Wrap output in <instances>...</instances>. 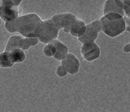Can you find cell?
I'll use <instances>...</instances> for the list:
<instances>
[{
  "mask_svg": "<svg viewBox=\"0 0 130 112\" xmlns=\"http://www.w3.org/2000/svg\"><path fill=\"white\" fill-rule=\"evenodd\" d=\"M43 21L36 13H27L5 22L4 26L10 33L18 32L26 38H38Z\"/></svg>",
  "mask_w": 130,
  "mask_h": 112,
  "instance_id": "cell-1",
  "label": "cell"
},
{
  "mask_svg": "<svg viewBox=\"0 0 130 112\" xmlns=\"http://www.w3.org/2000/svg\"><path fill=\"white\" fill-rule=\"evenodd\" d=\"M102 32L110 38H116L125 31L124 16L117 13L104 14L99 20Z\"/></svg>",
  "mask_w": 130,
  "mask_h": 112,
  "instance_id": "cell-2",
  "label": "cell"
},
{
  "mask_svg": "<svg viewBox=\"0 0 130 112\" xmlns=\"http://www.w3.org/2000/svg\"><path fill=\"white\" fill-rule=\"evenodd\" d=\"M37 38H26L22 35H14L9 38L5 45V51H11L14 49H21L22 51H28L31 47L36 46L39 43Z\"/></svg>",
  "mask_w": 130,
  "mask_h": 112,
  "instance_id": "cell-3",
  "label": "cell"
},
{
  "mask_svg": "<svg viewBox=\"0 0 130 112\" xmlns=\"http://www.w3.org/2000/svg\"><path fill=\"white\" fill-rule=\"evenodd\" d=\"M59 34V30L55 26L50 18L43 21L38 35V39L40 42L47 44L50 41L57 39Z\"/></svg>",
  "mask_w": 130,
  "mask_h": 112,
  "instance_id": "cell-4",
  "label": "cell"
},
{
  "mask_svg": "<svg viewBox=\"0 0 130 112\" xmlns=\"http://www.w3.org/2000/svg\"><path fill=\"white\" fill-rule=\"evenodd\" d=\"M76 18V15L71 13H58L50 18L59 31L62 30L65 33L69 32L70 26Z\"/></svg>",
  "mask_w": 130,
  "mask_h": 112,
  "instance_id": "cell-5",
  "label": "cell"
},
{
  "mask_svg": "<svg viewBox=\"0 0 130 112\" xmlns=\"http://www.w3.org/2000/svg\"><path fill=\"white\" fill-rule=\"evenodd\" d=\"M101 32H102V30L100 21L99 20H95L86 24V31L82 36L78 38V40L82 44L93 42L97 40Z\"/></svg>",
  "mask_w": 130,
  "mask_h": 112,
  "instance_id": "cell-6",
  "label": "cell"
},
{
  "mask_svg": "<svg viewBox=\"0 0 130 112\" xmlns=\"http://www.w3.org/2000/svg\"><path fill=\"white\" fill-rule=\"evenodd\" d=\"M83 59L87 62H93L101 56V49L98 45L93 42L83 43L80 49Z\"/></svg>",
  "mask_w": 130,
  "mask_h": 112,
  "instance_id": "cell-7",
  "label": "cell"
},
{
  "mask_svg": "<svg viewBox=\"0 0 130 112\" xmlns=\"http://www.w3.org/2000/svg\"><path fill=\"white\" fill-rule=\"evenodd\" d=\"M61 65H62L68 73L70 75H75L78 73L80 68L79 60L76 56L72 53L67 54V55L61 60Z\"/></svg>",
  "mask_w": 130,
  "mask_h": 112,
  "instance_id": "cell-8",
  "label": "cell"
},
{
  "mask_svg": "<svg viewBox=\"0 0 130 112\" xmlns=\"http://www.w3.org/2000/svg\"><path fill=\"white\" fill-rule=\"evenodd\" d=\"M1 13L0 18L4 22L11 21L18 17L21 13V8L19 6L1 4Z\"/></svg>",
  "mask_w": 130,
  "mask_h": 112,
  "instance_id": "cell-9",
  "label": "cell"
},
{
  "mask_svg": "<svg viewBox=\"0 0 130 112\" xmlns=\"http://www.w3.org/2000/svg\"><path fill=\"white\" fill-rule=\"evenodd\" d=\"M50 42H51L53 44V45L55 46V52L54 56L53 57L55 60L61 61L68 53V47L64 43H63L60 40H57V39L53 40Z\"/></svg>",
  "mask_w": 130,
  "mask_h": 112,
  "instance_id": "cell-10",
  "label": "cell"
},
{
  "mask_svg": "<svg viewBox=\"0 0 130 112\" xmlns=\"http://www.w3.org/2000/svg\"><path fill=\"white\" fill-rule=\"evenodd\" d=\"M86 24L84 21L77 18L70 26L68 33H70L72 36L79 38L84 34L86 31Z\"/></svg>",
  "mask_w": 130,
  "mask_h": 112,
  "instance_id": "cell-11",
  "label": "cell"
},
{
  "mask_svg": "<svg viewBox=\"0 0 130 112\" xmlns=\"http://www.w3.org/2000/svg\"><path fill=\"white\" fill-rule=\"evenodd\" d=\"M109 13H117L122 16H125L124 10L118 6L114 0H106L103 9V14H106Z\"/></svg>",
  "mask_w": 130,
  "mask_h": 112,
  "instance_id": "cell-12",
  "label": "cell"
},
{
  "mask_svg": "<svg viewBox=\"0 0 130 112\" xmlns=\"http://www.w3.org/2000/svg\"><path fill=\"white\" fill-rule=\"evenodd\" d=\"M9 52L10 57H11V60L13 63H21L25 60L26 54L24 53V51H22L21 49H14L11 50Z\"/></svg>",
  "mask_w": 130,
  "mask_h": 112,
  "instance_id": "cell-13",
  "label": "cell"
},
{
  "mask_svg": "<svg viewBox=\"0 0 130 112\" xmlns=\"http://www.w3.org/2000/svg\"><path fill=\"white\" fill-rule=\"evenodd\" d=\"M14 65L11 57H10L9 52L3 51L0 53V67L2 68H11Z\"/></svg>",
  "mask_w": 130,
  "mask_h": 112,
  "instance_id": "cell-14",
  "label": "cell"
},
{
  "mask_svg": "<svg viewBox=\"0 0 130 112\" xmlns=\"http://www.w3.org/2000/svg\"><path fill=\"white\" fill-rule=\"evenodd\" d=\"M118 6L124 10L125 16L130 17V0H114Z\"/></svg>",
  "mask_w": 130,
  "mask_h": 112,
  "instance_id": "cell-15",
  "label": "cell"
},
{
  "mask_svg": "<svg viewBox=\"0 0 130 112\" xmlns=\"http://www.w3.org/2000/svg\"><path fill=\"white\" fill-rule=\"evenodd\" d=\"M43 52L44 55L47 57H52L54 56L55 52V48L51 42L47 43L43 49Z\"/></svg>",
  "mask_w": 130,
  "mask_h": 112,
  "instance_id": "cell-16",
  "label": "cell"
},
{
  "mask_svg": "<svg viewBox=\"0 0 130 112\" xmlns=\"http://www.w3.org/2000/svg\"><path fill=\"white\" fill-rule=\"evenodd\" d=\"M56 74L60 77V78H64L68 74L67 69L62 65H59V66H57L56 69Z\"/></svg>",
  "mask_w": 130,
  "mask_h": 112,
  "instance_id": "cell-17",
  "label": "cell"
},
{
  "mask_svg": "<svg viewBox=\"0 0 130 112\" xmlns=\"http://www.w3.org/2000/svg\"><path fill=\"white\" fill-rule=\"evenodd\" d=\"M22 0H1V4L19 6L22 3Z\"/></svg>",
  "mask_w": 130,
  "mask_h": 112,
  "instance_id": "cell-18",
  "label": "cell"
},
{
  "mask_svg": "<svg viewBox=\"0 0 130 112\" xmlns=\"http://www.w3.org/2000/svg\"><path fill=\"white\" fill-rule=\"evenodd\" d=\"M123 51L124 52H130V43H127L123 47Z\"/></svg>",
  "mask_w": 130,
  "mask_h": 112,
  "instance_id": "cell-19",
  "label": "cell"
},
{
  "mask_svg": "<svg viewBox=\"0 0 130 112\" xmlns=\"http://www.w3.org/2000/svg\"><path fill=\"white\" fill-rule=\"evenodd\" d=\"M2 19H1V18H0V24H2Z\"/></svg>",
  "mask_w": 130,
  "mask_h": 112,
  "instance_id": "cell-20",
  "label": "cell"
},
{
  "mask_svg": "<svg viewBox=\"0 0 130 112\" xmlns=\"http://www.w3.org/2000/svg\"><path fill=\"white\" fill-rule=\"evenodd\" d=\"M0 13H1V5H0Z\"/></svg>",
  "mask_w": 130,
  "mask_h": 112,
  "instance_id": "cell-21",
  "label": "cell"
},
{
  "mask_svg": "<svg viewBox=\"0 0 130 112\" xmlns=\"http://www.w3.org/2000/svg\"><path fill=\"white\" fill-rule=\"evenodd\" d=\"M0 3H1V0H0Z\"/></svg>",
  "mask_w": 130,
  "mask_h": 112,
  "instance_id": "cell-22",
  "label": "cell"
}]
</instances>
